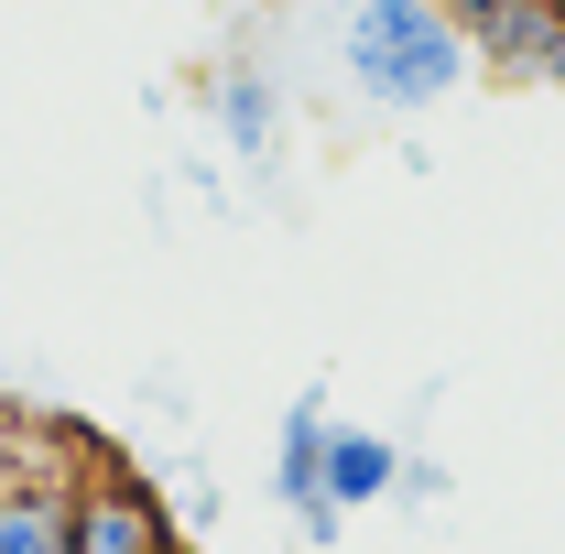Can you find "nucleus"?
Wrapping results in <instances>:
<instances>
[{
  "instance_id": "obj_5",
  "label": "nucleus",
  "mask_w": 565,
  "mask_h": 554,
  "mask_svg": "<svg viewBox=\"0 0 565 554\" xmlns=\"http://www.w3.org/2000/svg\"><path fill=\"white\" fill-rule=\"evenodd\" d=\"M0 554H76V479H0Z\"/></svg>"
},
{
  "instance_id": "obj_3",
  "label": "nucleus",
  "mask_w": 565,
  "mask_h": 554,
  "mask_svg": "<svg viewBox=\"0 0 565 554\" xmlns=\"http://www.w3.org/2000/svg\"><path fill=\"white\" fill-rule=\"evenodd\" d=\"M327 435H338V414H327V392L305 381V392L282 403V435H273V500L294 511L305 544H338V533H349V511L327 500Z\"/></svg>"
},
{
  "instance_id": "obj_8",
  "label": "nucleus",
  "mask_w": 565,
  "mask_h": 554,
  "mask_svg": "<svg viewBox=\"0 0 565 554\" xmlns=\"http://www.w3.org/2000/svg\"><path fill=\"white\" fill-rule=\"evenodd\" d=\"M392 489H403V500H446V468H435V457H403V479H392Z\"/></svg>"
},
{
  "instance_id": "obj_1",
  "label": "nucleus",
  "mask_w": 565,
  "mask_h": 554,
  "mask_svg": "<svg viewBox=\"0 0 565 554\" xmlns=\"http://www.w3.org/2000/svg\"><path fill=\"white\" fill-rule=\"evenodd\" d=\"M338 66H349V87L370 109L424 120V109H446L479 76V44L446 22V0H359L349 33H338Z\"/></svg>"
},
{
  "instance_id": "obj_6",
  "label": "nucleus",
  "mask_w": 565,
  "mask_h": 554,
  "mask_svg": "<svg viewBox=\"0 0 565 554\" xmlns=\"http://www.w3.org/2000/svg\"><path fill=\"white\" fill-rule=\"evenodd\" d=\"M207 120L228 131L239 163H273V141H282V87H273L262 66H228V76L207 87Z\"/></svg>"
},
{
  "instance_id": "obj_7",
  "label": "nucleus",
  "mask_w": 565,
  "mask_h": 554,
  "mask_svg": "<svg viewBox=\"0 0 565 554\" xmlns=\"http://www.w3.org/2000/svg\"><path fill=\"white\" fill-rule=\"evenodd\" d=\"M392 479H403V446H392V435H370V424H338V435H327V500H338V511L392 500Z\"/></svg>"
},
{
  "instance_id": "obj_2",
  "label": "nucleus",
  "mask_w": 565,
  "mask_h": 554,
  "mask_svg": "<svg viewBox=\"0 0 565 554\" xmlns=\"http://www.w3.org/2000/svg\"><path fill=\"white\" fill-rule=\"evenodd\" d=\"M76 554H185V544H174V511L152 479L87 457L76 468Z\"/></svg>"
},
{
  "instance_id": "obj_4",
  "label": "nucleus",
  "mask_w": 565,
  "mask_h": 554,
  "mask_svg": "<svg viewBox=\"0 0 565 554\" xmlns=\"http://www.w3.org/2000/svg\"><path fill=\"white\" fill-rule=\"evenodd\" d=\"M479 66L500 87H565V0H511L479 33Z\"/></svg>"
}]
</instances>
